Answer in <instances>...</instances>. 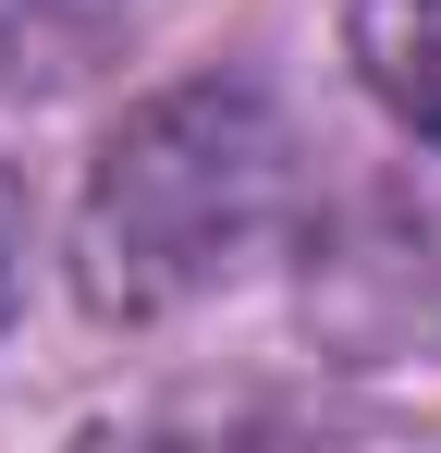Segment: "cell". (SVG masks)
<instances>
[{
    "label": "cell",
    "instance_id": "3",
    "mask_svg": "<svg viewBox=\"0 0 441 453\" xmlns=\"http://www.w3.org/2000/svg\"><path fill=\"white\" fill-rule=\"evenodd\" d=\"M25 295V196H12V172H0V319Z\"/></svg>",
    "mask_w": 441,
    "mask_h": 453
},
{
    "label": "cell",
    "instance_id": "1",
    "mask_svg": "<svg viewBox=\"0 0 441 453\" xmlns=\"http://www.w3.org/2000/svg\"><path fill=\"white\" fill-rule=\"evenodd\" d=\"M282 123L258 86H172L111 135L86 184V282L98 306H184L233 282L282 221Z\"/></svg>",
    "mask_w": 441,
    "mask_h": 453
},
{
    "label": "cell",
    "instance_id": "2",
    "mask_svg": "<svg viewBox=\"0 0 441 453\" xmlns=\"http://www.w3.org/2000/svg\"><path fill=\"white\" fill-rule=\"evenodd\" d=\"M356 74L405 135H441V0H356Z\"/></svg>",
    "mask_w": 441,
    "mask_h": 453
}]
</instances>
